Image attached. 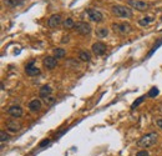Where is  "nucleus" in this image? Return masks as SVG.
<instances>
[{
    "mask_svg": "<svg viewBox=\"0 0 162 156\" xmlns=\"http://www.w3.org/2000/svg\"><path fill=\"white\" fill-rule=\"evenodd\" d=\"M157 137H158L157 133H148L137 141V145L140 147H151L157 142Z\"/></svg>",
    "mask_w": 162,
    "mask_h": 156,
    "instance_id": "f257e3e1",
    "label": "nucleus"
},
{
    "mask_svg": "<svg viewBox=\"0 0 162 156\" xmlns=\"http://www.w3.org/2000/svg\"><path fill=\"white\" fill-rule=\"evenodd\" d=\"M112 13L118 18H131L132 16L131 9L122 6V5H114L112 6Z\"/></svg>",
    "mask_w": 162,
    "mask_h": 156,
    "instance_id": "f03ea898",
    "label": "nucleus"
},
{
    "mask_svg": "<svg viewBox=\"0 0 162 156\" xmlns=\"http://www.w3.org/2000/svg\"><path fill=\"white\" fill-rule=\"evenodd\" d=\"M74 29L77 31L80 35H84V36H86V35H89V34L91 33V26H90V24H87V23H85V21H79V23H76L75 26H74Z\"/></svg>",
    "mask_w": 162,
    "mask_h": 156,
    "instance_id": "7ed1b4c3",
    "label": "nucleus"
},
{
    "mask_svg": "<svg viewBox=\"0 0 162 156\" xmlns=\"http://www.w3.org/2000/svg\"><path fill=\"white\" fill-rule=\"evenodd\" d=\"M112 27H114L115 31H117L118 34H122V35H125V34H127V33H130V31H131V25L127 24V23L112 24Z\"/></svg>",
    "mask_w": 162,
    "mask_h": 156,
    "instance_id": "20e7f679",
    "label": "nucleus"
},
{
    "mask_svg": "<svg viewBox=\"0 0 162 156\" xmlns=\"http://www.w3.org/2000/svg\"><path fill=\"white\" fill-rule=\"evenodd\" d=\"M87 14H89V18L90 20L95 21V23H101L104 20V15L101 11L96 10V9H89L87 10Z\"/></svg>",
    "mask_w": 162,
    "mask_h": 156,
    "instance_id": "39448f33",
    "label": "nucleus"
},
{
    "mask_svg": "<svg viewBox=\"0 0 162 156\" xmlns=\"http://www.w3.org/2000/svg\"><path fill=\"white\" fill-rule=\"evenodd\" d=\"M106 49H107V46H106L104 43H101V41H97V43H95V44L92 45V53H93L96 56L104 55V54L106 53Z\"/></svg>",
    "mask_w": 162,
    "mask_h": 156,
    "instance_id": "423d86ee",
    "label": "nucleus"
},
{
    "mask_svg": "<svg viewBox=\"0 0 162 156\" xmlns=\"http://www.w3.org/2000/svg\"><path fill=\"white\" fill-rule=\"evenodd\" d=\"M25 73L29 75V76H36L40 74V69L35 65L34 61H30L29 64L25 66Z\"/></svg>",
    "mask_w": 162,
    "mask_h": 156,
    "instance_id": "0eeeda50",
    "label": "nucleus"
},
{
    "mask_svg": "<svg viewBox=\"0 0 162 156\" xmlns=\"http://www.w3.org/2000/svg\"><path fill=\"white\" fill-rule=\"evenodd\" d=\"M43 64L46 69L49 70H52L57 66V59L55 56H46L44 60H43Z\"/></svg>",
    "mask_w": 162,
    "mask_h": 156,
    "instance_id": "6e6552de",
    "label": "nucleus"
},
{
    "mask_svg": "<svg viewBox=\"0 0 162 156\" xmlns=\"http://www.w3.org/2000/svg\"><path fill=\"white\" fill-rule=\"evenodd\" d=\"M60 24H61V15H60V14H54V15H51V16L49 18V20H48V26L51 27V29L57 27Z\"/></svg>",
    "mask_w": 162,
    "mask_h": 156,
    "instance_id": "1a4fd4ad",
    "label": "nucleus"
},
{
    "mask_svg": "<svg viewBox=\"0 0 162 156\" xmlns=\"http://www.w3.org/2000/svg\"><path fill=\"white\" fill-rule=\"evenodd\" d=\"M128 5H131L132 8H135L139 11H143L147 9V4L143 2H140V0H128Z\"/></svg>",
    "mask_w": 162,
    "mask_h": 156,
    "instance_id": "9d476101",
    "label": "nucleus"
},
{
    "mask_svg": "<svg viewBox=\"0 0 162 156\" xmlns=\"http://www.w3.org/2000/svg\"><path fill=\"white\" fill-rule=\"evenodd\" d=\"M27 108H29V110H30L31 112H38V111L41 110L43 104H41V101H40L39 99H34V100H31V101L29 103Z\"/></svg>",
    "mask_w": 162,
    "mask_h": 156,
    "instance_id": "9b49d317",
    "label": "nucleus"
},
{
    "mask_svg": "<svg viewBox=\"0 0 162 156\" xmlns=\"http://www.w3.org/2000/svg\"><path fill=\"white\" fill-rule=\"evenodd\" d=\"M6 128L10 133H18L21 129V124L18 122L16 120H10V121L6 122Z\"/></svg>",
    "mask_w": 162,
    "mask_h": 156,
    "instance_id": "f8f14e48",
    "label": "nucleus"
},
{
    "mask_svg": "<svg viewBox=\"0 0 162 156\" xmlns=\"http://www.w3.org/2000/svg\"><path fill=\"white\" fill-rule=\"evenodd\" d=\"M8 114L16 119V117H20L23 115V109L19 105H13V106H10L8 109Z\"/></svg>",
    "mask_w": 162,
    "mask_h": 156,
    "instance_id": "ddd939ff",
    "label": "nucleus"
},
{
    "mask_svg": "<svg viewBox=\"0 0 162 156\" xmlns=\"http://www.w3.org/2000/svg\"><path fill=\"white\" fill-rule=\"evenodd\" d=\"M51 92H52V89H51L49 85H44V86L40 89V98L45 99V98H48V96L51 95Z\"/></svg>",
    "mask_w": 162,
    "mask_h": 156,
    "instance_id": "4468645a",
    "label": "nucleus"
},
{
    "mask_svg": "<svg viewBox=\"0 0 162 156\" xmlns=\"http://www.w3.org/2000/svg\"><path fill=\"white\" fill-rule=\"evenodd\" d=\"M4 4L8 8H16L23 4V0H4Z\"/></svg>",
    "mask_w": 162,
    "mask_h": 156,
    "instance_id": "2eb2a0df",
    "label": "nucleus"
},
{
    "mask_svg": "<svg viewBox=\"0 0 162 156\" xmlns=\"http://www.w3.org/2000/svg\"><path fill=\"white\" fill-rule=\"evenodd\" d=\"M79 57H80V60L86 61V62L91 60V55H90V53H89V51H86V50L80 51V53H79Z\"/></svg>",
    "mask_w": 162,
    "mask_h": 156,
    "instance_id": "dca6fc26",
    "label": "nucleus"
},
{
    "mask_svg": "<svg viewBox=\"0 0 162 156\" xmlns=\"http://www.w3.org/2000/svg\"><path fill=\"white\" fill-rule=\"evenodd\" d=\"M107 34H109V30L106 27H100V29L96 30V35L99 38H106Z\"/></svg>",
    "mask_w": 162,
    "mask_h": 156,
    "instance_id": "f3484780",
    "label": "nucleus"
},
{
    "mask_svg": "<svg viewBox=\"0 0 162 156\" xmlns=\"http://www.w3.org/2000/svg\"><path fill=\"white\" fill-rule=\"evenodd\" d=\"M62 26H64L65 29H71V27L75 26V23H74V20H73L71 18H68L66 20L62 23Z\"/></svg>",
    "mask_w": 162,
    "mask_h": 156,
    "instance_id": "a211bd4d",
    "label": "nucleus"
},
{
    "mask_svg": "<svg viewBox=\"0 0 162 156\" xmlns=\"http://www.w3.org/2000/svg\"><path fill=\"white\" fill-rule=\"evenodd\" d=\"M65 54H66V53H65L64 49H55V50H54V55H55L56 59H61V57H64Z\"/></svg>",
    "mask_w": 162,
    "mask_h": 156,
    "instance_id": "6ab92c4d",
    "label": "nucleus"
},
{
    "mask_svg": "<svg viewBox=\"0 0 162 156\" xmlns=\"http://www.w3.org/2000/svg\"><path fill=\"white\" fill-rule=\"evenodd\" d=\"M157 95H158V89H157V87H152V89L148 91V94H147L148 98H156Z\"/></svg>",
    "mask_w": 162,
    "mask_h": 156,
    "instance_id": "aec40b11",
    "label": "nucleus"
},
{
    "mask_svg": "<svg viewBox=\"0 0 162 156\" xmlns=\"http://www.w3.org/2000/svg\"><path fill=\"white\" fill-rule=\"evenodd\" d=\"M152 20H153V19H152L151 16H147V18H145V19H141V20L139 21V24H140V25H142V26H146V25H148Z\"/></svg>",
    "mask_w": 162,
    "mask_h": 156,
    "instance_id": "412c9836",
    "label": "nucleus"
},
{
    "mask_svg": "<svg viewBox=\"0 0 162 156\" xmlns=\"http://www.w3.org/2000/svg\"><path fill=\"white\" fill-rule=\"evenodd\" d=\"M145 99H146V96H141V98H139L137 100H135V101H134V104H132V106H131V108H132V109H136L140 104H142V103L145 101Z\"/></svg>",
    "mask_w": 162,
    "mask_h": 156,
    "instance_id": "4be33fe9",
    "label": "nucleus"
},
{
    "mask_svg": "<svg viewBox=\"0 0 162 156\" xmlns=\"http://www.w3.org/2000/svg\"><path fill=\"white\" fill-rule=\"evenodd\" d=\"M9 139H10L9 134H6L5 131H2V133H0V140H2V142H5V141H8Z\"/></svg>",
    "mask_w": 162,
    "mask_h": 156,
    "instance_id": "5701e85b",
    "label": "nucleus"
},
{
    "mask_svg": "<svg viewBox=\"0 0 162 156\" xmlns=\"http://www.w3.org/2000/svg\"><path fill=\"white\" fill-rule=\"evenodd\" d=\"M136 156H150V155H148V152L146 150H141V151H139L136 154Z\"/></svg>",
    "mask_w": 162,
    "mask_h": 156,
    "instance_id": "b1692460",
    "label": "nucleus"
},
{
    "mask_svg": "<svg viewBox=\"0 0 162 156\" xmlns=\"http://www.w3.org/2000/svg\"><path fill=\"white\" fill-rule=\"evenodd\" d=\"M49 142H50V140H49V139H45V140H43V141L40 142V145H39V147H44V146H46V145H49Z\"/></svg>",
    "mask_w": 162,
    "mask_h": 156,
    "instance_id": "393cba45",
    "label": "nucleus"
},
{
    "mask_svg": "<svg viewBox=\"0 0 162 156\" xmlns=\"http://www.w3.org/2000/svg\"><path fill=\"white\" fill-rule=\"evenodd\" d=\"M44 100H45V101H46L48 104H52V103H54V99H52L51 96H48V98H45Z\"/></svg>",
    "mask_w": 162,
    "mask_h": 156,
    "instance_id": "a878e982",
    "label": "nucleus"
},
{
    "mask_svg": "<svg viewBox=\"0 0 162 156\" xmlns=\"http://www.w3.org/2000/svg\"><path fill=\"white\" fill-rule=\"evenodd\" d=\"M156 124H157V126H158L161 130H162V119H158V120L156 121Z\"/></svg>",
    "mask_w": 162,
    "mask_h": 156,
    "instance_id": "bb28decb",
    "label": "nucleus"
},
{
    "mask_svg": "<svg viewBox=\"0 0 162 156\" xmlns=\"http://www.w3.org/2000/svg\"><path fill=\"white\" fill-rule=\"evenodd\" d=\"M61 41H62V43H68V41H69V36H68V35H66V36H64V39H62Z\"/></svg>",
    "mask_w": 162,
    "mask_h": 156,
    "instance_id": "cd10ccee",
    "label": "nucleus"
}]
</instances>
